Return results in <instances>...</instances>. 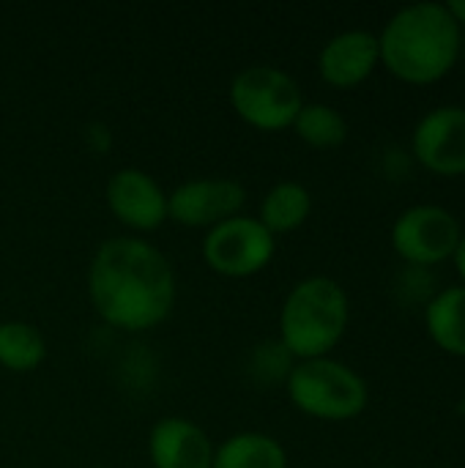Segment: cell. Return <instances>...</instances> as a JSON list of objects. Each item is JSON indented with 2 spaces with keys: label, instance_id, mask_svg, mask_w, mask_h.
Returning a JSON list of instances; mask_svg holds the SVG:
<instances>
[{
  "label": "cell",
  "instance_id": "14",
  "mask_svg": "<svg viewBox=\"0 0 465 468\" xmlns=\"http://www.w3.org/2000/svg\"><path fill=\"white\" fill-rule=\"evenodd\" d=\"M211 468H288V452L269 433L241 431L214 447Z\"/></svg>",
  "mask_w": 465,
  "mask_h": 468
},
{
  "label": "cell",
  "instance_id": "16",
  "mask_svg": "<svg viewBox=\"0 0 465 468\" xmlns=\"http://www.w3.org/2000/svg\"><path fill=\"white\" fill-rule=\"evenodd\" d=\"M47 359V340L41 329L27 321L0 324V367L16 376L33 373Z\"/></svg>",
  "mask_w": 465,
  "mask_h": 468
},
{
  "label": "cell",
  "instance_id": "2",
  "mask_svg": "<svg viewBox=\"0 0 465 468\" xmlns=\"http://www.w3.org/2000/svg\"><path fill=\"white\" fill-rule=\"evenodd\" d=\"M460 25L444 3H411L378 36L381 66L408 85L444 80L460 58Z\"/></svg>",
  "mask_w": 465,
  "mask_h": 468
},
{
  "label": "cell",
  "instance_id": "21",
  "mask_svg": "<svg viewBox=\"0 0 465 468\" xmlns=\"http://www.w3.org/2000/svg\"><path fill=\"white\" fill-rule=\"evenodd\" d=\"M384 468H397V466H384Z\"/></svg>",
  "mask_w": 465,
  "mask_h": 468
},
{
  "label": "cell",
  "instance_id": "1",
  "mask_svg": "<svg viewBox=\"0 0 465 468\" xmlns=\"http://www.w3.org/2000/svg\"><path fill=\"white\" fill-rule=\"evenodd\" d=\"M178 296L167 255L143 236H112L101 241L88 266V299L93 313L121 332H151L162 326Z\"/></svg>",
  "mask_w": 465,
  "mask_h": 468
},
{
  "label": "cell",
  "instance_id": "12",
  "mask_svg": "<svg viewBox=\"0 0 465 468\" xmlns=\"http://www.w3.org/2000/svg\"><path fill=\"white\" fill-rule=\"evenodd\" d=\"M148 461L153 468H211L214 441L186 417H162L148 431Z\"/></svg>",
  "mask_w": 465,
  "mask_h": 468
},
{
  "label": "cell",
  "instance_id": "19",
  "mask_svg": "<svg viewBox=\"0 0 465 468\" xmlns=\"http://www.w3.org/2000/svg\"><path fill=\"white\" fill-rule=\"evenodd\" d=\"M452 261H455L458 277L463 280V285H465V233H463V239H460V244H458V250H455V255H452Z\"/></svg>",
  "mask_w": 465,
  "mask_h": 468
},
{
  "label": "cell",
  "instance_id": "17",
  "mask_svg": "<svg viewBox=\"0 0 465 468\" xmlns=\"http://www.w3.org/2000/svg\"><path fill=\"white\" fill-rule=\"evenodd\" d=\"M291 129L304 145L318 148V151L340 148L348 140V121L343 118L337 107L323 104V101H304Z\"/></svg>",
  "mask_w": 465,
  "mask_h": 468
},
{
  "label": "cell",
  "instance_id": "9",
  "mask_svg": "<svg viewBox=\"0 0 465 468\" xmlns=\"http://www.w3.org/2000/svg\"><path fill=\"white\" fill-rule=\"evenodd\" d=\"M104 203L110 214L137 233H153L167 222V192L162 184L140 170V167H121L107 178Z\"/></svg>",
  "mask_w": 465,
  "mask_h": 468
},
{
  "label": "cell",
  "instance_id": "4",
  "mask_svg": "<svg viewBox=\"0 0 465 468\" xmlns=\"http://www.w3.org/2000/svg\"><path fill=\"white\" fill-rule=\"evenodd\" d=\"M285 389L293 409L318 422H351L370 403L365 378L332 356L296 362L285 378Z\"/></svg>",
  "mask_w": 465,
  "mask_h": 468
},
{
  "label": "cell",
  "instance_id": "8",
  "mask_svg": "<svg viewBox=\"0 0 465 468\" xmlns=\"http://www.w3.org/2000/svg\"><path fill=\"white\" fill-rule=\"evenodd\" d=\"M247 189L236 178L208 176L178 184L167 192V219L192 230H211L225 219L244 214Z\"/></svg>",
  "mask_w": 465,
  "mask_h": 468
},
{
  "label": "cell",
  "instance_id": "15",
  "mask_svg": "<svg viewBox=\"0 0 465 468\" xmlns=\"http://www.w3.org/2000/svg\"><path fill=\"white\" fill-rule=\"evenodd\" d=\"M312 214V195L304 184L299 181H280L274 184L258 208V219L260 225L271 233V236H282V233H293L299 230Z\"/></svg>",
  "mask_w": 465,
  "mask_h": 468
},
{
  "label": "cell",
  "instance_id": "5",
  "mask_svg": "<svg viewBox=\"0 0 465 468\" xmlns=\"http://www.w3.org/2000/svg\"><path fill=\"white\" fill-rule=\"evenodd\" d=\"M233 112L258 132H285L293 126L304 96L299 82L280 66L252 63L230 82Z\"/></svg>",
  "mask_w": 465,
  "mask_h": 468
},
{
  "label": "cell",
  "instance_id": "3",
  "mask_svg": "<svg viewBox=\"0 0 465 468\" xmlns=\"http://www.w3.org/2000/svg\"><path fill=\"white\" fill-rule=\"evenodd\" d=\"M351 321V299L345 288L326 277L312 274L299 280L282 307H280V346L296 362L329 356L348 332Z\"/></svg>",
  "mask_w": 465,
  "mask_h": 468
},
{
  "label": "cell",
  "instance_id": "11",
  "mask_svg": "<svg viewBox=\"0 0 465 468\" xmlns=\"http://www.w3.org/2000/svg\"><path fill=\"white\" fill-rule=\"evenodd\" d=\"M381 66L378 36L370 30H343L332 36L318 52V74L337 90H351L373 77Z\"/></svg>",
  "mask_w": 465,
  "mask_h": 468
},
{
  "label": "cell",
  "instance_id": "13",
  "mask_svg": "<svg viewBox=\"0 0 465 468\" xmlns=\"http://www.w3.org/2000/svg\"><path fill=\"white\" fill-rule=\"evenodd\" d=\"M425 329L444 354L465 359V285H449L428 302Z\"/></svg>",
  "mask_w": 465,
  "mask_h": 468
},
{
  "label": "cell",
  "instance_id": "20",
  "mask_svg": "<svg viewBox=\"0 0 465 468\" xmlns=\"http://www.w3.org/2000/svg\"><path fill=\"white\" fill-rule=\"evenodd\" d=\"M460 411L465 414V389H463V398H460Z\"/></svg>",
  "mask_w": 465,
  "mask_h": 468
},
{
  "label": "cell",
  "instance_id": "18",
  "mask_svg": "<svg viewBox=\"0 0 465 468\" xmlns=\"http://www.w3.org/2000/svg\"><path fill=\"white\" fill-rule=\"evenodd\" d=\"M447 5V11L452 14V19L460 25V27H465V0H449V3H444Z\"/></svg>",
  "mask_w": 465,
  "mask_h": 468
},
{
  "label": "cell",
  "instance_id": "22",
  "mask_svg": "<svg viewBox=\"0 0 465 468\" xmlns=\"http://www.w3.org/2000/svg\"><path fill=\"white\" fill-rule=\"evenodd\" d=\"M96 468H104V466H96Z\"/></svg>",
  "mask_w": 465,
  "mask_h": 468
},
{
  "label": "cell",
  "instance_id": "6",
  "mask_svg": "<svg viewBox=\"0 0 465 468\" xmlns=\"http://www.w3.org/2000/svg\"><path fill=\"white\" fill-rule=\"evenodd\" d=\"M206 266L227 280L260 274L277 255V236H271L258 217L238 214L206 230L200 244Z\"/></svg>",
  "mask_w": 465,
  "mask_h": 468
},
{
  "label": "cell",
  "instance_id": "10",
  "mask_svg": "<svg viewBox=\"0 0 465 468\" xmlns=\"http://www.w3.org/2000/svg\"><path fill=\"white\" fill-rule=\"evenodd\" d=\"M411 151L433 176H465V107L441 104L422 115L414 126Z\"/></svg>",
  "mask_w": 465,
  "mask_h": 468
},
{
  "label": "cell",
  "instance_id": "7",
  "mask_svg": "<svg viewBox=\"0 0 465 468\" xmlns=\"http://www.w3.org/2000/svg\"><path fill=\"white\" fill-rule=\"evenodd\" d=\"M463 239L460 219L433 203L406 208L392 225V247L411 266H439L449 261Z\"/></svg>",
  "mask_w": 465,
  "mask_h": 468
}]
</instances>
